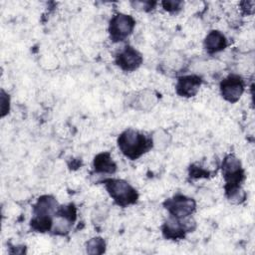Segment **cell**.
Listing matches in <instances>:
<instances>
[{
  "mask_svg": "<svg viewBox=\"0 0 255 255\" xmlns=\"http://www.w3.org/2000/svg\"><path fill=\"white\" fill-rule=\"evenodd\" d=\"M118 145L122 153L130 159L140 157L153 146L151 136L148 137L132 128H128L121 133L118 138Z\"/></svg>",
  "mask_w": 255,
  "mask_h": 255,
  "instance_id": "cell-1",
  "label": "cell"
},
{
  "mask_svg": "<svg viewBox=\"0 0 255 255\" xmlns=\"http://www.w3.org/2000/svg\"><path fill=\"white\" fill-rule=\"evenodd\" d=\"M106 189L114 201L121 206H128L136 202L138 194L136 190L126 180L107 178L104 180Z\"/></svg>",
  "mask_w": 255,
  "mask_h": 255,
  "instance_id": "cell-2",
  "label": "cell"
},
{
  "mask_svg": "<svg viewBox=\"0 0 255 255\" xmlns=\"http://www.w3.org/2000/svg\"><path fill=\"white\" fill-rule=\"evenodd\" d=\"M222 174L225 179V193L241 187L244 179V170L241 161L233 154H228L222 161Z\"/></svg>",
  "mask_w": 255,
  "mask_h": 255,
  "instance_id": "cell-3",
  "label": "cell"
},
{
  "mask_svg": "<svg viewBox=\"0 0 255 255\" xmlns=\"http://www.w3.org/2000/svg\"><path fill=\"white\" fill-rule=\"evenodd\" d=\"M134 19L127 14L119 13L112 17L109 25V33L113 41H123L129 36L134 28Z\"/></svg>",
  "mask_w": 255,
  "mask_h": 255,
  "instance_id": "cell-4",
  "label": "cell"
},
{
  "mask_svg": "<svg viewBox=\"0 0 255 255\" xmlns=\"http://www.w3.org/2000/svg\"><path fill=\"white\" fill-rule=\"evenodd\" d=\"M195 222L189 218H175L170 216L162 226V233L167 239H180L183 238L186 232L193 230Z\"/></svg>",
  "mask_w": 255,
  "mask_h": 255,
  "instance_id": "cell-5",
  "label": "cell"
},
{
  "mask_svg": "<svg viewBox=\"0 0 255 255\" xmlns=\"http://www.w3.org/2000/svg\"><path fill=\"white\" fill-rule=\"evenodd\" d=\"M170 216L175 218L189 217L196 209V202L185 195H175L164 202Z\"/></svg>",
  "mask_w": 255,
  "mask_h": 255,
  "instance_id": "cell-6",
  "label": "cell"
},
{
  "mask_svg": "<svg viewBox=\"0 0 255 255\" xmlns=\"http://www.w3.org/2000/svg\"><path fill=\"white\" fill-rule=\"evenodd\" d=\"M244 92V83L238 75H230L220 84V93L223 99L229 103L237 102Z\"/></svg>",
  "mask_w": 255,
  "mask_h": 255,
  "instance_id": "cell-7",
  "label": "cell"
},
{
  "mask_svg": "<svg viewBox=\"0 0 255 255\" xmlns=\"http://www.w3.org/2000/svg\"><path fill=\"white\" fill-rule=\"evenodd\" d=\"M116 63L122 70L132 72L141 65L142 56L133 47L127 45L117 54Z\"/></svg>",
  "mask_w": 255,
  "mask_h": 255,
  "instance_id": "cell-8",
  "label": "cell"
},
{
  "mask_svg": "<svg viewBox=\"0 0 255 255\" xmlns=\"http://www.w3.org/2000/svg\"><path fill=\"white\" fill-rule=\"evenodd\" d=\"M201 86V79L195 75L182 76L178 78L176 93L183 98H191L197 94Z\"/></svg>",
  "mask_w": 255,
  "mask_h": 255,
  "instance_id": "cell-9",
  "label": "cell"
},
{
  "mask_svg": "<svg viewBox=\"0 0 255 255\" xmlns=\"http://www.w3.org/2000/svg\"><path fill=\"white\" fill-rule=\"evenodd\" d=\"M157 103V97L153 91L143 90L136 93L131 100V107L137 111L148 112Z\"/></svg>",
  "mask_w": 255,
  "mask_h": 255,
  "instance_id": "cell-10",
  "label": "cell"
},
{
  "mask_svg": "<svg viewBox=\"0 0 255 255\" xmlns=\"http://www.w3.org/2000/svg\"><path fill=\"white\" fill-rule=\"evenodd\" d=\"M203 44H204L205 50L208 53L210 54L218 53L226 48L227 39L222 32L217 30H212L206 35Z\"/></svg>",
  "mask_w": 255,
  "mask_h": 255,
  "instance_id": "cell-11",
  "label": "cell"
},
{
  "mask_svg": "<svg viewBox=\"0 0 255 255\" xmlns=\"http://www.w3.org/2000/svg\"><path fill=\"white\" fill-rule=\"evenodd\" d=\"M58 207V202L53 196L43 195L34 205V216H53Z\"/></svg>",
  "mask_w": 255,
  "mask_h": 255,
  "instance_id": "cell-12",
  "label": "cell"
},
{
  "mask_svg": "<svg viewBox=\"0 0 255 255\" xmlns=\"http://www.w3.org/2000/svg\"><path fill=\"white\" fill-rule=\"evenodd\" d=\"M94 168L99 173L111 174L117 169V165L109 152H102L96 155L94 159Z\"/></svg>",
  "mask_w": 255,
  "mask_h": 255,
  "instance_id": "cell-13",
  "label": "cell"
},
{
  "mask_svg": "<svg viewBox=\"0 0 255 255\" xmlns=\"http://www.w3.org/2000/svg\"><path fill=\"white\" fill-rule=\"evenodd\" d=\"M106 250V242L101 237H94L86 244V251L89 254H102Z\"/></svg>",
  "mask_w": 255,
  "mask_h": 255,
  "instance_id": "cell-14",
  "label": "cell"
},
{
  "mask_svg": "<svg viewBox=\"0 0 255 255\" xmlns=\"http://www.w3.org/2000/svg\"><path fill=\"white\" fill-rule=\"evenodd\" d=\"M152 138V144L153 146L157 147L158 149L160 148H164L168 142H169V135L166 134L164 131L162 130H158L154 133L153 136H151Z\"/></svg>",
  "mask_w": 255,
  "mask_h": 255,
  "instance_id": "cell-15",
  "label": "cell"
},
{
  "mask_svg": "<svg viewBox=\"0 0 255 255\" xmlns=\"http://www.w3.org/2000/svg\"><path fill=\"white\" fill-rule=\"evenodd\" d=\"M108 212H109L108 205H106L104 203L97 205L92 213V218H93L94 222H101V221L105 220L106 217L108 216Z\"/></svg>",
  "mask_w": 255,
  "mask_h": 255,
  "instance_id": "cell-16",
  "label": "cell"
},
{
  "mask_svg": "<svg viewBox=\"0 0 255 255\" xmlns=\"http://www.w3.org/2000/svg\"><path fill=\"white\" fill-rule=\"evenodd\" d=\"M161 5L165 11L170 13H175L182 8L183 2L179 0H165L161 2Z\"/></svg>",
  "mask_w": 255,
  "mask_h": 255,
  "instance_id": "cell-17",
  "label": "cell"
},
{
  "mask_svg": "<svg viewBox=\"0 0 255 255\" xmlns=\"http://www.w3.org/2000/svg\"><path fill=\"white\" fill-rule=\"evenodd\" d=\"M130 5L132 6V8L136 9V10H140V11H150L154 8V6L156 5V2H151V1H132L130 2Z\"/></svg>",
  "mask_w": 255,
  "mask_h": 255,
  "instance_id": "cell-18",
  "label": "cell"
},
{
  "mask_svg": "<svg viewBox=\"0 0 255 255\" xmlns=\"http://www.w3.org/2000/svg\"><path fill=\"white\" fill-rule=\"evenodd\" d=\"M0 109H1V117H5L10 110V98L9 95H7L3 90L1 91L0 96Z\"/></svg>",
  "mask_w": 255,
  "mask_h": 255,
  "instance_id": "cell-19",
  "label": "cell"
},
{
  "mask_svg": "<svg viewBox=\"0 0 255 255\" xmlns=\"http://www.w3.org/2000/svg\"><path fill=\"white\" fill-rule=\"evenodd\" d=\"M240 6H241V9L244 11V13L252 14L253 8H254V1H244L240 3Z\"/></svg>",
  "mask_w": 255,
  "mask_h": 255,
  "instance_id": "cell-20",
  "label": "cell"
}]
</instances>
